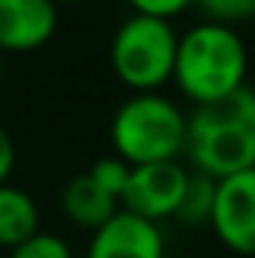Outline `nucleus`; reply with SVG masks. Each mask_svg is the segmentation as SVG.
Masks as SVG:
<instances>
[{
  "label": "nucleus",
  "mask_w": 255,
  "mask_h": 258,
  "mask_svg": "<svg viewBox=\"0 0 255 258\" xmlns=\"http://www.w3.org/2000/svg\"><path fill=\"white\" fill-rule=\"evenodd\" d=\"M198 174L222 180L255 168V96L243 84L213 105H198L186 117V144Z\"/></svg>",
  "instance_id": "f257e3e1"
},
{
  "label": "nucleus",
  "mask_w": 255,
  "mask_h": 258,
  "mask_svg": "<svg viewBox=\"0 0 255 258\" xmlns=\"http://www.w3.org/2000/svg\"><path fill=\"white\" fill-rule=\"evenodd\" d=\"M246 45L228 24L201 21L177 36L171 81L195 105H213L246 81Z\"/></svg>",
  "instance_id": "f03ea898"
},
{
  "label": "nucleus",
  "mask_w": 255,
  "mask_h": 258,
  "mask_svg": "<svg viewBox=\"0 0 255 258\" xmlns=\"http://www.w3.org/2000/svg\"><path fill=\"white\" fill-rule=\"evenodd\" d=\"M111 144L126 165L168 162L183 153L186 114L162 93H132L111 114Z\"/></svg>",
  "instance_id": "7ed1b4c3"
},
{
  "label": "nucleus",
  "mask_w": 255,
  "mask_h": 258,
  "mask_svg": "<svg viewBox=\"0 0 255 258\" xmlns=\"http://www.w3.org/2000/svg\"><path fill=\"white\" fill-rule=\"evenodd\" d=\"M111 69L132 93H159L171 81L177 30L165 18L132 12L111 36Z\"/></svg>",
  "instance_id": "20e7f679"
},
{
  "label": "nucleus",
  "mask_w": 255,
  "mask_h": 258,
  "mask_svg": "<svg viewBox=\"0 0 255 258\" xmlns=\"http://www.w3.org/2000/svg\"><path fill=\"white\" fill-rule=\"evenodd\" d=\"M186 177H189V171H183V165L177 159L132 165L126 186L117 198V207L159 225V219H168L177 213V204L186 189Z\"/></svg>",
  "instance_id": "39448f33"
},
{
  "label": "nucleus",
  "mask_w": 255,
  "mask_h": 258,
  "mask_svg": "<svg viewBox=\"0 0 255 258\" xmlns=\"http://www.w3.org/2000/svg\"><path fill=\"white\" fill-rule=\"evenodd\" d=\"M207 222L231 252H240V255L252 252L255 249V168L216 180Z\"/></svg>",
  "instance_id": "423d86ee"
},
{
  "label": "nucleus",
  "mask_w": 255,
  "mask_h": 258,
  "mask_svg": "<svg viewBox=\"0 0 255 258\" xmlns=\"http://www.w3.org/2000/svg\"><path fill=\"white\" fill-rule=\"evenodd\" d=\"M162 246L159 225L117 210L93 231L87 258H165Z\"/></svg>",
  "instance_id": "0eeeda50"
},
{
  "label": "nucleus",
  "mask_w": 255,
  "mask_h": 258,
  "mask_svg": "<svg viewBox=\"0 0 255 258\" xmlns=\"http://www.w3.org/2000/svg\"><path fill=\"white\" fill-rule=\"evenodd\" d=\"M57 30L54 0H0V51H33Z\"/></svg>",
  "instance_id": "6e6552de"
},
{
  "label": "nucleus",
  "mask_w": 255,
  "mask_h": 258,
  "mask_svg": "<svg viewBox=\"0 0 255 258\" xmlns=\"http://www.w3.org/2000/svg\"><path fill=\"white\" fill-rule=\"evenodd\" d=\"M60 207H63V213L69 216L72 225L87 228V231H96L105 219H111L120 210L117 198H111L105 189H99L90 180L87 171L69 177L63 183V189H60Z\"/></svg>",
  "instance_id": "1a4fd4ad"
},
{
  "label": "nucleus",
  "mask_w": 255,
  "mask_h": 258,
  "mask_svg": "<svg viewBox=\"0 0 255 258\" xmlns=\"http://www.w3.org/2000/svg\"><path fill=\"white\" fill-rule=\"evenodd\" d=\"M33 231H39V207L33 195L12 183H0V246L12 249Z\"/></svg>",
  "instance_id": "9d476101"
},
{
  "label": "nucleus",
  "mask_w": 255,
  "mask_h": 258,
  "mask_svg": "<svg viewBox=\"0 0 255 258\" xmlns=\"http://www.w3.org/2000/svg\"><path fill=\"white\" fill-rule=\"evenodd\" d=\"M213 189H216V180H213V177H204V174H198V171L189 174L174 219L186 222L192 228L207 225V219H210V204H213Z\"/></svg>",
  "instance_id": "9b49d317"
},
{
  "label": "nucleus",
  "mask_w": 255,
  "mask_h": 258,
  "mask_svg": "<svg viewBox=\"0 0 255 258\" xmlns=\"http://www.w3.org/2000/svg\"><path fill=\"white\" fill-rule=\"evenodd\" d=\"M9 258H72V249L60 234L39 228L30 237H24L21 243H15L9 249Z\"/></svg>",
  "instance_id": "f8f14e48"
},
{
  "label": "nucleus",
  "mask_w": 255,
  "mask_h": 258,
  "mask_svg": "<svg viewBox=\"0 0 255 258\" xmlns=\"http://www.w3.org/2000/svg\"><path fill=\"white\" fill-rule=\"evenodd\" d=\"M129 168L120 156H99L93 165H90V180L99 186V189H105V192L111 195V198H120L123 192V186H126L129 180Z\"/></svg>",
  "instance_id": "ddd939ff"
},
{
  "label": "nucleus",
  "mask_w": 255,
  "mask_h": 258,
  "mask_svg": "<svg viewBox=\"0 0 255 258\" xmlns=\"http://www.w3.org/2000/svg\"><path fill=\"white\" fill-rule=\"evenodd\" d=\"M201 15L213 24H234V21H246L255 12V0H192Z\"/></svg>",
  "instance_id": "4468645a"
},
{
  "label": "nucleus",
  "mask_w": 255,
  "mask_h": 258,
  "mask_svg": "<svg viewBox=\"0 0 255 258\" xmlns=\"http://www.w3.org/2000/svg\"><path fill=\"white\" fill-rule=\"evenodd\" d=\"M126 3L138 15H153V18H165V21H171L186 6H192V0H126Z\"/></svg>",
  "instance_id": "2eb2a0df"
},
{
  "label": "nucleus",
  "mask_w": 255,
  "mask_h": 258,
  "mask_svg": "<svg viewBox=\"0 0 255 258\" xmlns=\"http://www.w3.org/2000/svg\"><path fill=\"white\" fill-rule=\"evenodd\" d=\"M12 168H15V144H12L9 132L0 126V183H6Z\"/></svg>",
  "instance_id": "dca6fc26"
},
{
  "label": "nucleus",
  "mask_w": 255,
  "mask_h": 258,
  "mask_svg": "<svg viewBox=\"0 0 255 258\" xmlns=\"http://www.w3.org/2000/svg\"><path fill=\"white\" fill-rule=\"evenodd\" d=\"M54 3H78V0H54Z\"/></svg>",
  "instance_id": "f3484780"
},
{
  "label": "nucleus",
  "mask_w": 255,
  "mask_h": 258,
  "mask_svg": "<svg viewBox=\"0 0 255 258\" xmlns=\"http://www.w3.org/2000/svg\"><path fill=\"white\" fill-rule=\"evenodd\" d=\"M0 75H3V66H0Z\"/></svg>",
  "instance_id": "a211bd4d"
}]
</instances>
